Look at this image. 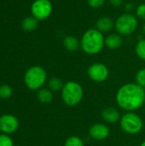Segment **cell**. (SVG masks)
<instances>
[{"mask_svg": "<svg viewBox=\"0 0 145 146\" xmlns=\"http://www.w3.org/2000/svg\"><path fill=\"white\" fill-rule=\"evenodd\" d=\"M63 86H64V83L62 82V80L59 78H52L50 80L49 83H48V86H49V89L51 91V92H59V91H62V88H63Z\"/></svg>", "mask_w": 145, "mask_h": 146, "instance_id": "17", "label": "cell"}, {"mask_svg": "<svg viewBox=\"0 0 145 146\" xmlns=\"http://www.w3.org/2000/svg\"><path fill=\"white\" fill-rule=\"evenodd\" d=\"M138 25V19L130 13H125L120 15L115 21V28L121 36H129L133 33Z\"/></svg>", "mask_w": 145, "mask_h": 146, "instance_id": "6", "label": "cell"}, {"mask_svg": "<svg viewBox=\"0 0 145 146\" xmlns=\"http://www.w3.org/2000/svg\"><path fill=\"white\" fill-rule=\"evenodd\" d=\"M102 118L104 121L108 123H115L117 121H120L121 120V115L119 111L113 107H109L104 109L102 111Z\"/></svg>", "mask_w": 145, "mask_h": 146, "instance_id": "11", "label": "cell"}, {"mask_svg": "<svg viewBox=\"0 0 145 146\" xmlns=\"http://www.w3.org/2000/svg\"><path fill=\"white\" fill-rule=\"evenodd\" d=\"M120 126L126 133L135 135L143 130L144 121L138 114L134 112H126L121 117Z\"/></svg>", "mask_w": 145, "mask_h": 146, "instance_id": "4", "label": "cell"}, {"mask_svg": "<svg viewBox=\"0 0 145 146\" xmlns=\"http://www.w3.org/2000/svg\"><path fill=\"white\" fill-rule=\"evenodd\" d=\"M142 31H143L144 34H145V23L143 25V27H142Z\"/></svg>", "mask_w": 145, "mask_h": 146, "instance_id": "27", "label": "cell"}, {"mask_svg": "<svg viewBox=\"0 0 145 146\" xmlns=\"http://www.w3.org/2000/svg\"><path fill=\"white\" fill-rule=\"evenodd\" d=\"M13 93L12 88L9 85L0 86V98L3 99H8L11 97Z\"/></svg>", "mask_w": 145, "mask_h": 146, "instance_id": "20", "label": "cell"}, {"mask_svg": "<svg viewBox=\"0 0 145 146\" xmlns=\"http://www.w3.org/2000/svg\"><path fill=\"white\" fill-rule=\"evenodd\" d=\"M47 79L46 71L39 66L30 68L25 74L24 81L26 86L31 90H38L44 85Z\"/></svg>", "mask_w": 145, "mask_h": 146, "instance_id": "5", "label": "cell"}, {"mask_svg": "<svg viewBox=\"0 0 145 146\" xmlns=\"http://www.w3.org/2000/svg\"><path fill=\"white\" fill-rule=\"evenodd\" d=\"M135 51H136V54L137 56L142 59L145 61V39L143 38V39H140L137 45H136V48H135Z\"/></svg>", "mask_w": 145, "mask_h": 146, "instance_id": "18", "label": "cell"}, {"mask_svg": "<svg viewBox=\"0 0 145 146\" xmlns=\"http://www.w3.org/2000/svg\"><path fill=\"white\" fill-rule=\"evenodd\" d=\"M144 89H145V88H144Z\"/></svg>", "mask_w": 145, "mask_h": 146, "instance_id": "31", "label": "cell"}, {"mask_svg": "<svg viewBox=\"0 0 145 146\" xmlns=\"http://www.w3.org/2000/svg\"><path fill=\"white\" fill-rule=\"evenodd\" d=\"M123 44V39L121 35L112 33L105 38V45L110 50H117Z\"/></svg>", "mask_w": 145, "mask_h": 146, "instance_id": "13", "label": "cell"}, {"mask_svg": "<svg viewBox=\"0 0 145 146\" xmlns=\"http://www.w3.org/2000/svg\"><path fill=\"white\" fill-rule=\"evenodd\" d=\"M136 15L140 19L144 20L145 21V3L139 4L136 9Z\"/></svg>", "mask_w": 145, "mask_h": 146, "instance_id": "24", "label": "cell"}, {"mask_svg": "<svg viewBox=\"0 0 145 146\" xmlns=\"http://www.w3.org/2000/svg\"><path fill=\"white\" fill-rule=\"evenodd\" d=\"M105 2H106V0H87L88 5L93 9L101 8L105 3Z\"/></svg>", "mask_w": 145, "mask_h": 146, "instance_id": "23", "label": "cell"}, {"mask_svg": "<svg viewBox=\"0 0 145 146\" xmlns=\"http://www.w3.org/2000/svg\"><path fill=\"white\" fill-rule=\"evenodd\" d=\"M19 127L18 119L12 115H3L0 117V131L9 134L15 132Z\"/></svg>", "mask_w": 145, "mask_h": 146, "instance_id": "9", "label": "cell"}, {"mask_svg": "<svg viewBox=\"0 0 145 146\" xmlns=\"http://www.w3.org/2000/svg\"><path fill=\"white\" fill-rule=\"evenodd\" d=\"M38 26V20L32 17H26L22 21V28L27 32L33 31Z\"/></svg>", "mask_w": 145, "mask_h": 146, "instance_id": "16", "label": "cell"}, {"mask_svg": "<svg viewBox=\"0 0 145 146\" xmlns=\"http://www.w3.org/2000/svg\"><path fill=\"white\" fill-rule=\"evenodd\" d=\"M110 133L109 127L103 123H95L89 129V134L91 139L97 141L106 139Z\"/></svg>", "mask_w": 145, "mask_h": 146, "instance_id": "10", "label": "cell"}, {"mask_svg": "<svg viewBox=\"0 0 145 146\" xmlns=\"http://www.w3.org/2000/svg\"><path fill=\"white\" fill-rule=\"evenodd\" d=\"M109 2L114 6V7H119L123 3V0H109Z\"/></svg>", "mask_w": 145, "mask_h": 146, "instance_id": "25", "label": "cell"}, {"mask_svg": "<svg viewBox=\"0 0 145 146\" xmlns=\"http://www.w3.org/2000/svg\"><path fill=\"white\" fill-rule=\"evenodd\" d=\"M133 7H134V5L132 4V3H126V9L127 10V11H131V10H132V9H133Z\"/></svg>", "mask_w": 145, "mask_h": 146, "instance_id": "26", "label": "cell"}, {"mask_svg": "<svg viewBox=\"0 0 145 146\" xmlns=\"http://www.w3.org/2000/svg\"><path fill=\"white\" fill-rule=\"evenodd\" d=\"M115 27V22L109 16L100 17L96 22V29L100 31L101 33H107L113 29Z\"/></svg>", "mask_w": 145, "mask_h": 146, "instance_id": "12", "label": "cell"}, {"mask_svg": "<svg viewBox=\"0 0 145 146\" xmlns=\"http://www.w3.org/2000/svg\"><path fill=\"white\" fill-rule=\"evenodd\" d=\"M140 146H145V141H144V142H143V143L141 144V145H140Z\"/></svg>", "mask_w": 145, "mask_h": 146, "instance_id": "28", "label": "cell"}, {"mask_svg": "<svg viewBox=\"0 0 145 146\" xmlns=\"http://www.w3.org/2000/svg\"><path fill=\"white\" fill-rule=\"evenodd\" d=\"M144 105H145V100H144Z\"/></svg>", "mask_w": 145, "mask_h": 146, "instance_id": "30", "label": "cell"}, {"mask_svg": "<svg viewBox=\"0 0 145 146\" xmlns=\"http://www.w3.org/2000/svg\"><path fill=\"white\" fill-rule=\"evenodd\" d=\"M31 11L38 21L45 20L52 13V4L50 0H35L32 4Z\"/></svg>", "mask_w": 145, "mask_h": 146, "instance_id": "7", "label": "cell"}, {"mask_svg": "<svg viewBox=\"0 0 145 146\" xmlns=\"http://www.w3.org/2000/svg\"><path fill=\"white\" fill-rule=\"evenodd\" d=\"M63 45L69 51H75L80 47V41L73 36H67L63 39Z\"/></svg>", "mask_w": 145, "mask_h": 146, "instance_id": "14", "label": "cell"}, {"mask_svg": "<svg viewBox=\"0 0 145 146\" xmlns=\"http://www.w3.org/2000/svg\"><path fill=\"white\" fill-rule=\"evenodd\" d=\"M14 146H19V145H14Z\"/></svg>", "mask_w": 145, "mask_h": 146, "instance_id": "29", "label": "cell"}, {"mask_svg": "<svg viewBox=\"0 0 145 146\" xmlns=\"http://www.w3.org/2000/svg\"><path fill=\"white\" fill-rule=\"evenodd\" d=\"M87 74L88 77L94 82L101 83L109 78V70L105 64L101 62H95L88 68Z\"/></svg>", "mask_w": 145, "mask_h": 146, "instance_id": "8", "label": "cell"}, {"mask_svg": "<svg viewBox=\"0 0 145 146\" xmlns=\"http://www.w3.org/2000/svg\"><path fill=\"white\" fill-rule=\"evenodd\" d=\"M61 92L62 101L68 107L78 105L84 97V90L81 85L73 80L66 82Z\"/></svg>", "mask_w": 145, "mask_h": 146, "instance_id": "3", "label": "cell"}, {"mask_svg": "<svg viewBox=\"0 0 145 146\" xmlns=\"http://www.w3.org/2000/svg\"><path fill=\"white\" fill-rule=\"evenodd\" d=\"M64 146H84V142L78 136H71L66 139Z\"/></svg>", "mask_w": 145, "mask_h": 146, "instance_id": "19", "label": "cell"}, {"mask_svg": "<svg viewBox=\"0 0 145 146\" xmlns=\"http://www.w3.org/2000/svg\"><path fill=\"white\" fill-rule=\"evenodd\" d=\"M0 146H14L12 139L6 134L0 135Z\"/></svg>", "mask_w": 145, "mask_h": 146, "instance_id": "22", "label": "cell"}, {"mask_svg": "<svg viewBox=\"0 0 145 146\" xmlns=\"http://www.w3.org/2000/svg\"><path fill=\"white\" fill-rule=\"evenodd\" d=\"M135 80L138 86L145 88V68H141L138 71L135 76Z\"/></svg>", "mask_w": 145, "mask_h": 146, "instance_id": "21", "label": "cell"}, {"mask_svg": "<svg viewBox=\"0 0 145 146\" xmlns=\"http://www.w3.org/2000/svg\"><path fill=\"white\" fill-rule=\"evenodd\" d=\"M38 99L43 104H50L53 100V93L50 89H39L37 94Z\"/></svg>", "mask_w": 145, "mask_h": 146, "instance_id": "15", "label": "cell"}, {"mask_svg": "<svg viewBox=\"0 0 145 146\" xmlns=\"http://www.w3.org/2000/svg\"><path fill=\"white\" fill-rule=\"evenodd\" d=\"M115 99L120 108L133 112L144 104L145 89L137 83H126L119 88Z\"/></svg>", "mask_w": 145, "mask_h": 146, "instance_id": "1", "label": "cell"}, {"mask_svg": "<svg viewBox=\"0 0 145 146\" xmlns=\"http://www.w3.org/2000/svg\"><path fill=\"white\" fill-rule=\"evenodd\" d=\"M105 45V38L103 33L96 28L88 29L80 39V48L88 55L98 54Z\"/></svg>", "mask_w": 145, "mask_h": 146, "instance_id": "2", "label": "cell"}]
</instances>
